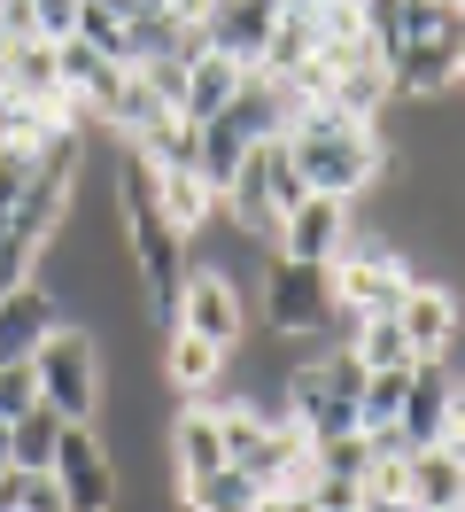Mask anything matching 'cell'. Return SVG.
<instances>
[{"label": "cell", "mask_w": 465, "mask_h": 512, "mask_svg": "<svg viewBox=\"0 0 465 512\" xmlns=\"http://www.w3.org/2000/svg\"><path fill=\"white\" fill-rule=\"evenodd\" d=\"M279 148L295 163V179L310 194H334V202H365L380 179H388V140L380 125H357V117H341L326 101H310L295 125L279 132Z\"/></svg>", "instance_id": "6da1fadb"}, {"label": "cell", "mask_w": 465, "mask_h": 512, "mask_svg": "<svg viewBox=\"0 0 465 512\" xmlns=\"http://www.w3.org/2000/svg\"><path fill=\"white\" fill-rule=\"evenodd\" d=\"M31 373H39V404L47 412H62L70 427H101V412H109V365H101V342H93L86 326L62 319L39 342Z\"/></svg>", "instance_id": "7a4b0ae2"}, {"label": "cell", "mask_w": 465, "mask_h": 512, "mask_svg": "<svg viewBox=\"0 0 465 512\" xmlns=\"http://www.w3.org/2000/svg\"><path fill=\"white\" fill-rule=\"evenodd\" d=\"M326 280H334V311L341 319H388L403 295H411V256L403 249H380V241H349V249L326 264Z\"/></svg>", "instance_id": "3957f363"}, {"label": "cell", "mask_w": 465, "mask_h": 512, "mask_svg": "<svg viewBox=\"0 0 465 512\" xmlns=\"http://www.w3.org/2000/svg\"><path fill=\"white\" fill-rule=\"evenodd\" d=\"M264 319L279 342H318L334 334V280L326 264H295V256H264Z\"/></svg>", "instance_id": "277c9868"}, {"label": "cell", "mask_w": 465, "mask_h": 512, "mask_svg": "<svg viewBox=\"0 0 465 512\" xmlns=\"http://www.w3.org/2000/svg\"><path fill=\"white\" fill-rule=\"evenodd\" d=\"M62 505L70 512H117V450L101 427H62V450H55V474Z\"/></svg>", "instance_id": "5b68a950"}, {"label": "cell", "mask_w": 465, "mask_h": 512, "mask_svg": "<svg viewBox=\"0 0 465 512\" xmlns=\"http://www.w3.org/2000/svg\"><path fill=\"white\" fill-rule=\"evenodd\" d=\"M179 334H202L210 350H241L248 342V303H241V280H225V272H210V264H194L186 272V288H179Z\"/></svg>", "instance_id": "8992f818"}, {"label": "cell", "mask_w": 465, "mask_h": 512, "mask_svg": "<svg viewBox=\"0 0 465 512\" xmlns=\"http://www.w3.org/2000/svg\"><path fill=\"white\" fill-rule=\"evenodd\" d=\"M357 241V202H334V194H303L272 233V256H295V264H334L341 249Z\"/></svg>", "instance_id": "52a82bcc"}, {"label": "cell", "mask_w": 465, "mask_h": 512, "mask_svg": "<svg viewBox=\"0 0 465 512\" xmlns=\"http://www.w3.org/2000/svg\"><path fill=\"white\" fill-rule=\"evenodd\" d=\"M396 326H403V342H411L419 365H442V357L465 342V303H458V288H442V280H411V295L396 303Z\"/></svg>", "instance_id": "ba28073f"}, {"label": "cell", "mask_w": 465, "mask_h": 512, "mask_svg": "<svg viewBox=\"0 0 465 512\" xmlns=\"http://www.w3.org/2000/svg\"><path fill=\"white\" fill-rule=\"evenodd\" d=\"M62 326V303L47 280H24V288L0 295V365H31L39 357V342Z\"/></svg>", "instance_id": "9c48e42d"}, {"label": "cell", "mask_w": 465, "mask_h": 512, "mask_svg": "<svg viewBox=\"0 0 465 512\" xmlns=\"http://www.w3.org/2000/svg\"><path fill=\"white\" fill-rule=\"evenodd\" d=\"M279 32V0H217L210 24H202V47H217V55H233V63H264V47H272Z\"/></svg>", "instance_id": "30bf717a"}, {"label": "cell", "mask_w": 465, "mask_h": 512, "mask_svg": "<svg viewBox=\"0 0 465 512\" xmlns=\"http://www.w3.org/2000/svg\"><path fill=\"white\" fill-rule=\"evenodd\" d=\"M248 63H233V55H217V47H202V55H186V78H179V117L186 125H210L225 101L241 94Z\"/></svg>", "instance_id": "8fae6325"}, {"label": "cell", "mask_w": 465, "mask_h": 512, "mask_svg": "<svg viewBox=\"0 0 465 512\" xmlns=\"http://www.w3.org/2000/svg\"><path fill=\"white\" fill-rule=\"evenodd\" d=\"M458 489H465V458L450 443H419L403 458V497H411V512H458Z\"/></svg>", "instance_id": "7c38bea8"}, {"label": "cell", "mask_w": 465, "mask_h": 512, "mask_svg": "<svg viewBox=\"0 0 465 512\" xmlns=\"http://www.w3.org/2000/svg\"><path fill=\"white\" fill-rule=\"evenodd\" d=\"M155 365H163V381L179 388V396H194V404H210V388L225 381V350H210L202 334H179V326H171V342H163Z\"/></svg>", "instance_id": "4fadbf2b"}, {"label": "cell", "mask_w": 465, "mask_h": 512, "mask_svg": "<svg viewBox=\"0 0 465 512\" xmlns=\"http://www.w3.org/2000/svg\"><path fill=\"white\" fill-rule=\"evenodd\" d=\"M248 148H256V140H248V132L233 125L225 109H217L210 125H194V171H202V187H210V194H225L233 179H241Z\"/></svg>", "instance_id": "5bb4252c"}, {"label": "cell", "mask_w": 465, "mask_h": 512, "mask_svg": "<svg viewBox=\"0 0 465 512\" xmlns=\"http://www.w3.org/2000/svg\"><path fill=\"white\" fill-rule=\"evenodd\" d=\"M403 443H442V427H450V373L442 365H411V396H403Z\"/></svg>", "instance_id": "9a60e30c"}, {"label": "cell", "mask_w": 465, "mask_h": 512, "mask_svg": "<svg viewBox=\"0 0 465 512\" xmlns=\"http://www.w3.org/2000/svg\"><path fill=\"white\" fill-rule=\"evenodd\" d=\"M264 489L241 466H210V474H179V512H256Z\"/></svg>", "instance_id": "2e32d148"}, {"label": "cell", "mask_w": 465, "mask_h": 512, "mask_svg": "<svg viewBox=\"0 0 465 512\" xmlns=\"http://www.w3.org/2000/svg\"><path fill=\"white\" fill-rule=\"evenodd\" d=\"M62 427H70V419L47 412V404H31L24 419H8V466H16V474H55Z\"/></svg>", "instance_id": "e0dca14e"}, {"label": "cell", "mask_w": 465, "mask_h": 512, "mask_svg": "<svg viewBox=\"0 0 465 512\" xmlns=\"http://www.w3.org/2000/svg\"><path fill=\"white\" fill-rule=\"evenodd\" d=\"M341 350L357 357L365 373H396V365H419V357H411V342H403V326H396V311H388V319H349V342H341Z\"/></svg>", "instance_id": "ac0fdd59"}, {"label": "cell", "mask_w": 465, "mask_h": 512, "mask_svg": "<svg viewBox=\"0 0 465 512\" xmlns=\"http://www.w3.org/2000/svg\"><path fill=\"white\" fill-rule=\"evenodd\" d=\"M171 458H179V474H210V466H225V435H217L210 404H186V412H179V427H171Z\"/></svg>", "instance_id": "d6986e66"}, {"label": "cell", "mask_w": 465, "mask_h": 512, "mask_svg": "<svg viewBox=\"0 0 465 512\" xmlns=\"http://www.w3.org/2000/svg\"><path fill=\"white\" fill-rule=\"evenodd\" d=\"M403 396H411V365H396V373H365V388H357V435L396 427V419H403Z\"/></svg>", "instance_id": "ffe728a7"}, {"label": "cell", "mask_w": 465, "mask_h": 512, "mask_svg": "<svg viewBox=\"0 0 465 512\" xmlns=\"http://www.w3.org/2000/svg\"><path fill=\"white\" fill-rule=\"evenodd\" d=\"M31 404H39V373H31V365H0V427L24 419Z\"/></svg>", "instance_id": "44dd1931"}, {"label": "cell", "mask_w": 465, "mask_h": 512, "mask_svg": "<svg viewBox=\"0 0 465 512\" xmlns=\"http://www.w3.org/2000/svg\"><path fill=\"white\" fill-rule=\"evenodd\" d=\"M31 24H39V39L55 47V39L78 32V0H31Z\"/></svg>", "instance_id": "7402d4cb"}, {"label": "cell", "mask_w": 465, "mask_h": 512, "mask_svg": "<svg viewBox=\"0 0 465 512\" xmlns=\"http://www.w3.org/2000/svg\"><path fill=\"white\" fill-rule=\"evenodd\" d=\"M256 512H310V505H303V497H264Z\"/></svg>", "instance_id": "603a6c76"}, {"label": "cell", "mask_w": 465, "mask_h": 512, "mask_svg": "<svg viewBox=\"0 0 465 512\" xmlns=\"http://www.w3.org/2000/svg\"><path fill=\"white\" fill-rule=\"evenodd\" d=\"M8 474H16V466H8V427H0V481H8Z\"/></svg>", "instance_id": "cb8c5ba5"}, {"label": "cell", "mask_w": 465, "mask_h": 512, "mask_svg": "<svg viewBox=\"0 0 465 512\" xmlns=\"http://www.w3.org/2000/svg\"><path fill=\"white\" fill-rule=\"evenodd\" d=\"M458 86H465V39H458Z\"/></svg>", "instance_id": "d4e9b609"}, {"label": "cell", "mask_w": 465, "mask_h": 512, "mask_svg": "<svg viewBox=\"0 0 465 512\" xmlns=\"http://www.w3.org/2000/svg\"><path fill=\"white\" fill-rule=\"evenodd\" d=\"M458 512H465V489H458Z\"/></svg>", "instance_id": "484cf974"}]
</instances>
